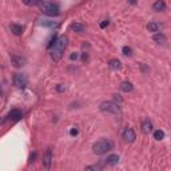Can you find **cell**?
Wrapping results in <instances>:
<instances>
[{"label": "cell", "mask_w": 171, "mask_h": 171, "mask_svg": "<svg viewBox=\"0 0 171 171\" xmlns=\"http://www.w3.org/2000/svg\"><path fill=\"white\" fill-rule=\"evenodd\" d=\"M68 44V38L67 36H59L55 39L54 46H51V59L54 62H59L64 54V50L67 48Z\"/></svg>", "instance_id": "6da1fadb"}, {"label": "cell", "mask_w": 171, "mask_h": 171, "mask_svg": "<svg viewBox=\"0 0 171 171\" xmlns=\"http://www.w3.org/2000/svg\"><path fill=\"white\" fill-rule=\"evenodd\" d=\"M112 148H114V142L110 139H100L92 144V151L96 155H103V154L111 151Z\"/></svg>", "instance_id": "7a4b0ae2"}, {"label": "cell", "mask_w": 171, "mask_h": 171, "mask_svg": "<svg viewBox=\"0 0 171 171\" xmlns=\"http://www.w3.org/2000/svg\"><path fill=\"white\" fill-rule=\"evenodd\" d=\"M38 6H39L40 11H42L44 15H48V16H59V14H60L59 7L56 6V4L51 3V2H47V0H40Z\"/></svg>", "instance_id": "3957f363"}, {"label": "cell", "mask_w": 171, "mask_h": 171, "mask_svg": "<svg viewBox=\"0 0 171 171\" xmlns=\"http://www.w3.org/2000/svg\"><path fill=\"white\" fill-rule=\"evenodd\" d=\"M99 110L102 112H108V114H119L120 111V107L119 104L115 103V102H111V100H106V102H102L99 104Z\"/></svg>", "instance_id": "277c9868"}, {"label": "cell", "mask_w": 171, "mask_h": 171, "mask_svg": "<svg viewBox=\"0 0 171 171\" xmlns=\"http://www.w3.org/2000/svg\"><path fill=\"white\" fill-rule=\"evenodd\" d=\"M122 138H123V140L126 142V143H134L136 139V135H135V131H134L132 128H124L123 134H122Z\"/></svg>", "instance_id": "5b68a950"}, {"label": "cell", "mask_w": 171, "mask_h": 171, "mask_svg": "<svg viewBox=\"0 0 171 171\" xmlns=\"http://www.w3.org/2000/svg\"><path fill=\"white\" fill-rule=\"evenodd\" d=\"M14 84L18 88H26L27 87V78L23 74H15L14 75Z\"/></svg>", "instance_id": "8992f818"}, {"label": "cell", "mask_w": 171, "mask_h": 171, "mask_svg": "<svg viewBox=\"0 0 171 171\" xmlns=\"http://www.w3.org/2000/svg\"><path fill=\"white\" fill-rule=\"evenodd\" d=\"M11 63L14 64L15 67H23L24 64L27 63L26 58H22V56H18V55H11Z\"/></svg>", "instance_id": "52a82bcc"}, {"label": "cell", "mask_w": 171, "mask_h": 171, "mask_svg": "<svg viewBox=\"0 0 171 171\" xmlns=\"http://www.w3.org/2000/svg\"><path fill=\"white\" fill-rule=\"evenodd\" d=\"M23 118V112L20 110H11L10 114H8V119L11 122H18Z\"/></svg>", "instance_id": "ba28073f"}, {"label": "cell", "mask_w": 171, "mask_h": 171, "mask_svg": "<svg viewBox=\"0 0 171 171\" xmlns=\"http://www.w3.org/2000/svg\"><path fill=\"white\" fill-rule=\"evenodd\" d=\"M118 162H119V155L112 154V155H108L104 159V165L106 166H115V165H118Z\"/></svg>", "instance_id": "9c48e42d"}, {"label": "cell", "mask_w": 171, "mask_h": 171, "mask_svg": "<svg viewBox=\"0 0 171 171\" xmlns=\"http://www.w3.org/2000/svg\"><path fill=\"white\" fill-rule=\"evenodd\" d=\"M51 162H52V152H51V150H47L46 154H44V156H43V166L46 169H50Z\"/></svg>", "instance_id": "30bf717a"}, {"label": "cell", "mask_w": 171, "mask_h": 171, "mask_svg": "<svg viewBox=\"0 0 171 171\" xmlns=\"http://www.w3.org/2000/svg\"><path fill=\"white\" fill-rule=\"evenodd\" d=\"M162 28H163V24L156 23V22H151L147 24V30L150 32H158V31H161Z\"/></svg>", "instance_id": "8fae6325"}, {"label": "cell", "mask_w": 171, "mask_h": 171, "mask_svg": "<svg viewBox=\"0 0 171 171\" xmlns=\"http://www.w3.org/2000/svg\"><path fill=\"white\" fill-rule=\"evenodd\" d=\"M152 8H154V11H156V12L165 11V10H166V3H165V0H156V2L152 4Z\"/></svg>", "instance_id": "7c38bea8"}, {"label": "cell", "mask_w": 171, "mask_h": 171, "mask_svg": "<svg viewBox=\"0 0 171 171\" xmlns=\"http://www.w3.org/2000/svg\"><path fill=\"white\" fill-rule=\"evenodd\" d=\"M154 42L158 43V44H165L166 42H167V38H166L165 34H162V32H156L155 35H154Z\"/></svg>", "instance_id": "4fadbf2b"}, {"label": "cell", "mask_w": 171, "mask_h": 171, "mask_svg": "<svg viewBox=\"0 0 171 171\" xmlns=\"http://www.w3.org/2000/svg\"><path fill=\"white\" fill-rule=\"evenodd\" d=\"M142 131H143L144 134H150V132L152 131V123L148 119H146V120L142 122Z\"/></svg>", "instance_id": "5bb4252c"}, {"label": "cell", "mask_w": 171, "mask_h": 171, "mask_svg": "<svg viewBox=\"0 0 171 171\" xmlns=\"http://www.w3.org/2000/svg\"><path fill=\"white\" fill-rule=\"evenodd\" d=\"M10 30H11L12 34L16 35V36H20V35L23 34V27L19 26V24H11V26H10Z\"/></svg>", "instance_id": "9a60e30c"}, {"label": "cell", "mask_w": 171, "mask_h": 171, "mask_svg": "<svg viewBox=\"0 0 171 171\" xmlns=\"http://www.w3.org/2000/svg\"><path fill=\"white\" fill-rule=\"evenodd\" d=\"M108 67L111 68V70H120L122 63H120V60H118V59H111L108 62Z\"/></svg>", "instance_id": "2e32d148"}, {"label": "cell", "mask_w": 171, "mask_h": 171, "mask_svg": "<svg viewBox=\"0 0 171 171\" xmlns=\"http://www.w3.org/2000/svg\"><path fill=\"white\" fill-rule=\"evenodd\" d=\"M120 90L123 92H131L132 90H134V86L131 82H123L120 84Z\"/></svg>", "instance_id": "e0dca14e"}, {"label": "cell", "mask_w": 171, "mask_h": 171, "mask_svg": "<svg viewBox=\"0 0 171 171\" xmlns=\"http://www.w3.org/2000/svg\"><path fill=\"white\" fill-rule=\"evenodd\" d=\"M84 28H86V27L83 26V24H80V23H74V24H71V30L75 31V32H83Z\"/></svg>", "instance_id": "ac0fdd59"}, {"label": "cell", "mask_w": 171, "mask_h": 171, "mask_svg": "<svg viewBox=\"0 0 171 171\" xmlns=\"http://www.w3.org/2000/svg\"><path fill=\"white\" fill-rule=\"evenodd\" d=\"M40 24H42V26H44V27H56L58 26V23L56 22H51V20H42V22H40Z\"/></svg>", "instance_id": "d6986e66"}, {"label": "cell", "mask_w": 171, "mask_h": 171, "mask_svg": "<svg viewBox=\"0 0 171 171\" xmlns=\"http://www.w3.org/2000/svg\"><path fill=\"white\" fill-rule=\"evenodd\" d=\"M165 138V132L162 131V130H156L155 132H154V139L156 140H162Z\"/></svg>", "instance_id": "ffe728a7"}, {"label": "cell", "mask_w": 171, "mask_h": 171, "mask_svg": "<svg viewBox=\"0 0 171 171\" xmlns=\"http://www.w3.org/2000/svg\"><path fill=\"white\" fill-rule=\"evenodd\" d=\"M22 2L28 7H35V6H38V4H39L40 0H22Z\"/></svg>", "instance_id": "44dd1931"}, {"label": "cell", "mask_w": 171, "mask_h": 171, "mask_svg": "<svg viewBox=\"0 0 171 171\" xmlns=\"http://www.w3.org/2000/svg\"><path fill=\"white\" fill-rule=\"evenodd\" d=\"M122 52H123V55H126V56H132V50L127 46L122 48Z\"/></svg>", "instance_id": "7402d4cb"}, {"label": "cell", "mask_w": 171, "mask_h": 171, "mask_svg": "<svg viewBox=\"0 0 171 171\" xmlns=\"http://www.w3.org/2000/svg\"><path fill=\"white\" fill-rule=\"evenodd\" d=\"M102 166L100 165H94V166H87L86 167V170H100Z\"/></svg>", "instance_id": "603a6c76"}, {"label": "cell", "mask_w": 171, "mask_h": 171, "mask_svg": "<svg viewBox=\"0 0 171 171\" xmlns=\"http://www.w3.org/2000/svg\"><path fill=\"white\" fill-rule=\"evenodd\" d=\"M114 100H115V103H122V102H123V99H122V98H120V95H116V94H114Z\"/></svg>", "instance_id": "cb8c5ba5"}, {"label": "cell", "mask_w": 171, "mask_h": 171, "mask_svg": "<svg viewBox=\"0 0 171 171\" xmlns=\"http://www.w3.org/2000/svg\"><path fill=\"white\" fill-rule=\"evenodd\" d=\"M108 23H110V22H108V20H103V22H102V23H100V28H106V27H107V26H108Z\"/></svg>", "instance_id": "d4e9b609"}, {"label": "cell", "mask_w": 171, "mask_h": 171, "mask_svg": "<svg viewBox=\"0 0 171 171\" xmlns=\"http://www.w3.org/2000/svg\"><path fill=\"white\" fill-rule=\"evenodd\" d=\"M56 90H58V91H59V92H63V91H66V87H63V86H62V84H59V86H58V87H56Z\"/></svg>", "instance_id": "484cf974"}, {"label": "cell", "mask_w": 171, "mask_h": 171, "mask_svg": "<svg viewBox=\"0 0 171 171\" xmlns=\"http://www.w3.org/2000/svg\"><path fill=\"white\" fill-rule=\"evenodd\" d=\"M78 56H79V55L76 54V52H74V54L70 56V59H71V60H76V59H78Z\"/></svg>", "instance_id": "4316f807"}, {"label": "cell", "mask_w": 171, "mask_h": 171, "mask_svg": "<svg viewBox=\"0 0 171 171\" xmlns=\"http://www.w3.org/2000/svg\"><path fill=\"white\" fill-rule=\"evenodd\" d=\"M70 134H71V135H78V130H76V128H72Z\"/></svg>", "instance_id": "83f0119b"}, {"label": "cell", "mask_w": 171, "mask_h": 171, "mask_svg": "<svg viewBox=\"0 0 171 171\" xmlns=\"http://www.w3.org/2000/svg\"><path fill=\"white\" fill-rule=\"evenodd\" d=\"M130 4H136V0H128Z\"/></svg>", "instance_id": "f1b7e54d"}, {"label": "cell", "mask_w": 171, "mask_h": 171, "mask_svg": "<svg viewBox=\"0 0 171 171\" xmlns=\"http://www.w3.org/2000/svg\"><path fill=\"white\" fill-rule=\"evenodd\" d=\"M4 122H6L4 119H0V126H2V124H4Z\"/></svg>", "instance_id": "f546056e"}]
</instances>
